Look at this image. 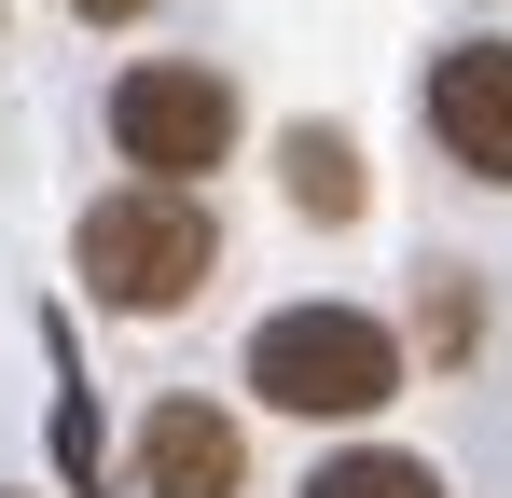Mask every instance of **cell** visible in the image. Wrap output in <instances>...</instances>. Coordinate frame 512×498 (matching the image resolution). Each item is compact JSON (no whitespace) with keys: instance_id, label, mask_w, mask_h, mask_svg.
Instances as JSON below:
<instances>
[{"instance_id":"obj_1","label":"cell","mask_w":512,"mask_h":498,"mask_svg":"<svg viewBox=\"0 0 512 498\" xmlns=\"http://www.w3.org/2000/svg\"><path fill=\"white\" fill-rule=\"evenodd\" d=\"M208 263H222V222L180 180H111L84 222H70V277H84L111 319H180L208 291Z\"/></svg>"},{"instance_id":"obj_2","label":"cell","mask_w":512,"mask_h":498,"mask_svg":"<svg viewBox=\"0 0 512 498\" xmlns=\"http://www.w3.org/2000/svg\"><path fill=\"white\" fill-rule=\"evenodd\" d=\"M402 360H416V346L374 319V305H277V319H250L263 415H319V429L388 415V402H402Z\"/></svg>"},{"instance_id":"obj_3","label":"cell","mask_w":512,"mask_h":498,"mask_svg":"<svg viewBox=\"0 0 512 498\" xmlns=\"http://www.w3.org/2000/svg\"><path fill=\"white\" fill-rule=\"evenodd\" d=\"M236 83L208 70V56H139V70H111V153L139 166V180H180V194H208V166H236Z\"/></svg>"},{"instance_id":"obj_4","label":"cell","mask_w":512,"mask_h":498,"mask_svg":"<svg viewBox=\"0 0 512 498\" xmlns=\"http://www.w3.org/2000/svg\"><path fill=\"white\" fill-rule=\"evenodd\" d=\"M125 485L139 498H250V429L236 402H153L125 443Z\"/></svg>"},{"instance_id":"obj_5","label":"cell","mask_w":512,"mask_h":498,"mask_svg":"<svg viewBox=\"0 0 512 498\" xmlns=\"http://www.w3.org/2000/svg\"><path fill=\"white\" fill-rule=\"evenodd\" d=\"M429 139L471 180H512V42H443L429 56Z\"/></svg>"},{"instance_id":"obj_6","label":"cell","mask_w":512,"mask_h":498,"mask_svg":"<svg viewBox=\"0 0 512 498\" xmlns=\"http://www.w3.org/2000/svg\"><path fill=\"white\" fill-rule=\"evenodd\" d=\"M277 166H291V208H305V222H360V139H346V125H291Z\"/></svg>"},{"instance_id":"obj_7","label":"cell","mask_w":512,"mask_h":498,"mask_svg":"<svg viewBox=\"0 0 512 498\" xmlns=\"http://www.w3.org/2000/svg\"><path fill=\"white\" fill-rule=\"evenodd\" d=\"M305 498H443V471H429V457H402V443H346V457H319V471H305Z\"/></svg>"},{"instance_id":"obj_8","label":"cell","mask_w":512,"mask_h":498,"mask_svg":"<svg viewBox=\"0 0 512 498\" xmlns=\"http://www.w3.org/2000/svg\"><path fill=\"white\" fill-rule=\"evenodd\" d=\"M56 471L97 498V402H84V388H56Z\"/></svg>"},{"instance_id":"obj_9","label":"cell","mask_w":512,"mask_h":498,"mask_svg":"<svg viewBox=\"0 0 512 498\" xmlns=\"http://www.w3.org/2000/svg\"><path fill=\"white\" fill-rule=\"evenodd\" d=\"M457 346H471V277H443V291H429V360H457Z\"/></svg>"},{"instance_id":"obj_10","label":"cell","mask_w":512,"mask_h":498,"mask_svg":"<svg viewBox=\"0 0 512 498\" xmlns=\"http://www.w3.org/2000/svg\"><path fill=\"white\" fill-rule=\"evenodd\" d=\"M70 14H84V28H139L153 0H70Z\"/></svg>"},{"instance_id":"obj_11","label":"cell","mask_w":512,"mask_h":498,"mask_svg":"<svg viewBox=\"0 0 512 498\" xmlns=\"http://www.w3.org/2000/svg\"><path fill=\"white\" fill-rule=\"evenodd\" d=\"M0 498H14V485H0Z\"/></svg>"}]
</instances>
